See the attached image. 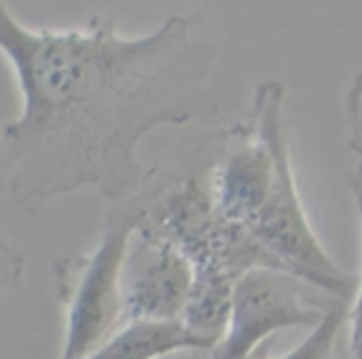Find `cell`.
<instances>
[{
	"instance_id": "6da1fadb",
	"label": "cell",
	"mask_w": 362,
	"mask_h": 359,
	"mask_svg": "<svg viewBox=\"0 0 362 359\" xmlns=\"http://www.w3.org/2000/svg\"><path fill=\"white\" fill-rule=\"evenodd\" d=\"M0 55L23 97L0 149L11 201L28 216L87 189L110 204L132 199L151 174L139 159L146 134L218 114V47L184 16L127 37L105 16L80 30H33L0 3Z\"/></svg>"
},
{
	"instance_id": "7a4b0ae2",
	"label": "cell",
	"mask_w": 362,
	"mask_h": 359,
	"mask_svg": "<svg viewBox=\"0 0 362 359\" xmlns=\"http://www.w3.org/2000/svg\"><path fill=\"white\" fill-rule=\"evenodd\" d=\"M141 211V194L112 204L95 248L55 260L57 300L65 314L60 359L87 357L124 327L122 263Z\"/></svg>"
},
{
	"instance_id": "3957f363",
	"label": "cell",
	"mask_w": 362,
	"mask_h": 359,
	"mask_svg": "<svg viewBox=\"0 0 362 359\" xmlns=\"http://www.w3.org/2000/svg\"><path fill=\"white\" fill-rule=\"evenodd\" d=\"M308 283L273 268H253L233 285L231 314L211 359H253L258 347L276 332L293 327H315L325 314L308 300Z\"/></svg>"
},
{
	"instance_id": "277c9868",
	"label": "cell",
	"mask_w": 362,
	"mask_h": 359,
	"mask_svg": "<svg viewBox=\"0 0 362 359\" xmlns=\"http://www.w3.org/2000/svg\"><path fill=\"white\" fill-rule=\"evenodd\" d=\"M197 268L171 240L136 225L122 263L127 322H179L194 290Z\"/></svg>"
},
{
	"instance_id": "5b68a950",
	"label": "cell",
	"mask_w": 362,
	"mask_h": 359,
	"mask_svg": "<svg viewBox=\"0 0 362 359\" xmlns=\"http://www.w3.org/2000/svg\"><path fill=\"white\" fill-rule=\"evenodd\" d=\"M179 352H209L181 322H127L82 359H164Z\"/></svg>"
},
{
	"instance_id": "8992f818",
	"label": "cell",
	"mask_w": 362,
	"mask_h": 359,
	"mask_svg": "<svg viewBox=\"0 0 362 359\" xmlns=\"http://www.w3.org/2000/svg\"><path fill=\"white\" fill-rule=\"evenodd\" d=\"M347 317H350V300L332 298L327 302L322 319L310 329V334L296 349H291V352L281 354L276 359H335V344L342 327L347 324ZM253 359H271V357L256 354Z\"/></svg>"
},
{
	"instance_id": "52a82bcc",
	"label": "cell",
	"mask_w": 362,
	"mask_h": 359,
	"mask_svg": "<svg viewBox=\"0 0 362 359\" xmlns=\"http://www.w3.org/2000/svg\"><path fill=\"white\" fill-rule=\"evenodd\" d=\"M350 191H352V201H355L357 218H360V228H362V161L350 174ZM347 324H350L347 359H362V278L357 280V293L350 302V317H347Z\"/></svg>"
},
{
	"instance_id": "ba28073f",
	"label": "cell",
	"mask_w": 362,
	"mask_h": 359,
	"mask_svg": "<svg viewBox=\"0 0 362 359\" xmlns=\"http://www.w3.org/2000/svg\"><path fill=\"white\" fill-rule=\"evenodd\" d=\"M25 283V258L13 245L6 230H0V293H16Z\"/></svg>"
},
{
	"instance_id": "9c48e42d",
	"label": "cell",
	"mask_w": 362,
	"mask_h": 359,
	"mask_svg": "<svg viewBox=\"0 0 362 359\" xmlns=\"http://www.w3.org/2000/svg\"><path fill=\"white\" fill-rule=\"evenodd\" d=\"M345 119H347V146L362 161V72L352 77L345 95Z\"/></svg>"
},
{
	"instance_id": "30bf717a",
	"label": "cell",
	"mask_w": 362,
	"mask_h": 359,
	"mask_svg": "<svg viewBox=\"0 0 362 359\" xmlns=\"http://www.w3.org/2000/svg\"><path fill=\"white\" fill-rule=\"evenodd\" d=\"M335 359H345V357H335Z\"/></svg>"
}]
</instances>
